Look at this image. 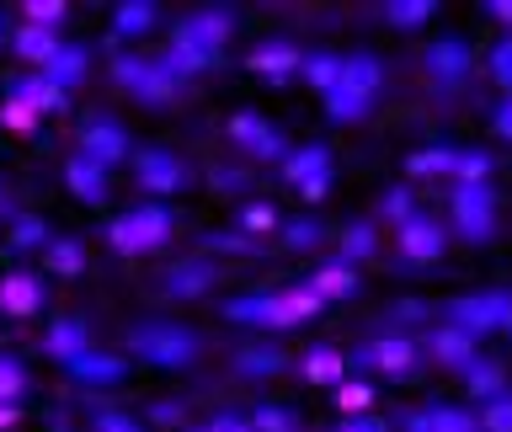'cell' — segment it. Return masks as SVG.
I'll return each instance as SVG.
<instances>
[{"mask_svg":"<svg viewBox=\"0 0 512 432\" xmlns=\"http://www.w3.org/2000/svg\"><path fill=\"white\" fill-rule=\"evenodd\" d=\"M230 32H235V11H224V6L219 11H192V16H182V22L171 27L166 59H176L187 75H198V70H208V64H219Z\"/></svg>","mask_w":512,"mask_h":432,"instance_id":"6da1fadb","label":"cell"},{"mask_svg":"<svg viewBox=\"0 0 512 432\" xmlns=\"http://www.w3.org/2000/svg\"><path fill=\"white\" fill-rule=\"evenodd\" d=\"M112 75H118V86H128L144 107H166L171 96L192 80V75L182 70V64L166 59V54H155V59H144V54H123L118 64H112Z\"/></svg>","mask_w":512,"mask_h":432,"instance_id":"7a4b0ae2","label":"cell"},{"mask_svg":"<svg viewBox=\"0 0 512 432\" xmlns=\"http://www.w3.org/2000/svg\"><path fill=\"white\" fill-rule=\"evenodd\" d=\"M171 235H176L171 208H166V203H139V208H128V214L112 219L107 246L118 251V256H150V251L166 246Z\"/></svg>","mask_w":512,"mask_h":432,"instance_id":"3957f363","label":"cell"},{"mask_svg":"<svg viewBox=\"0 0 512 432\" xmlns=\"http://www.w3.org/2000/svg\"><path fill=\"white\" fill-rule=\"evenodd\" d=\"M128 347H134V358L155 363V368H187L198 358V331L182 326V320H144V326L128 331Z\"/></svg>","mask_w":512,"mask_h":432,"instance_id":"277c9868","label":"cell"},{"mask_svg":"<svg viewBox=\"0 0 512 432\" xmlns=\"http://www.w3.org/2000/svg\"><path fill=\"white\" fill-rule=\"evenodd\" d=\"M507 320H512L507 288H486V294H464V299L448 304V326L464 331L470 342H480V336H491V331H507Z\"/></svg>","mask_w":512,"mask_h":432,"instance_id":"5b68a950","label":"cell"},{"mask_svg":"<svg viewBox=\"0 0 512 432\" xmlns=\"http://www.w3.org/2000/svg\"><path fill=\"white\" fill-rule=\"evenodd\" d=\"M454 230L464 240H475V246H486V240L496 235V192L486 182L454 187Z\"/></svg>","mask_w":512,"mask_h":432,"instance_id":"8992f818","label":"cell"},{"mask_svg":"<svg viewBox=\"0 0 512 432\" xmlns=\"http://www.w3.org/2000/svg\"><path fill=\"white\" fill-rule=\"evenodd\" d=\"M134 176L144 192H155V198H176V192L187 187V160L160 150V144H144V150H134Z\"/></svg>","mask_w":512,"mask_h":432,"instance_id":"52a82bcc","label":"cell"},{"mask_svg":"<svg viewBox=\"0 0 512 432\" xmlns=\"http://www.w3.org/2000/svg\"><path fill=\"white\" fill-rule=\"evenodd\" d=\"M278 166H283V176H288V182H294L310 203H320V198L331 192V150H326V144H299V150H288Z\"/></svg>","mask_w":512,"mask_h":432,"instance_id":"ba28073f","label":"cell"},{"mask_svg":"<svg viewBox=\"0 0 512 432\" xmlns=\"http://www.w3.org/2000/svg\"><path fill=\"white\" fill-rule=\"evenodd\" d=\"M395 251H400V262H411V267H432L448 251V230L432 214H416L411 224L395 230Z\"/></svg>","mask_w":512,"mask_h":432,"instance_id":"9c48e42d","label":"cell"},{"mask_svg":"<svg viewBox=\"0 0 512 432\" xmlns=\"http://www.w3.org/2000/svg\"><path fill=\"white\" fill-rule=\"evenodd\" d=\"M75 155L91 160V166H102V171H112V166L128 160V134L112 118H91L86 128H80V150Z\"/></svg>","mask_w":512,"mask_h":432,"instance_id":"30bf717a","label":"cell"},{"mask_svg":"<svg viewBox=\"0 0 512 432\" xmlns=\"http://www.w3.org/2000/svg\"><path fill=\"white\" fill-rule=\"evenodd\" d=\"M230 139H235L246 155H256V160H283V155H288L283 134H278L267 118H256V112H235V118H230Z\"/></svg>","mask_w":512,"mask_h":432,"instance_id":"8fae6325","label":"cell"},{"mask_svg":"<svg viewBox=\"0 0 512 432\" xmlns=\"http://www.w3.org/2000/svg\"><path fill=\"white\" fill-rule=\"evenodd\" d=\"M38 310H43V278L38 272H6V278H0V315L27 320Z\"/></svg>","mask_w":512,"mask_h":432,"instance_id":"7c38bea8","label":"cell"},{"mask_svg":"<svg viewBox=\"0 0 512 432\" xmlns=\"http://www.w3.org/2000/svg\"><path fill=\"white\" fill-rule=\"evenodd\" d=\"M43 352H48V358H59V363H75L80 352H91V326L80 315H59L54 326L43 331Z\"/></svg>","mask_w":512,"mask_h":432,"instance_id":"4fadbf2b","label":"cell"},{"mask_svg":"<svg viewBox=\"0 0 512 432\" xmlns=\"http://www.w3.org/2000/svg\"><path fill=\"white\" fill-rule=\"evenodd\" d=\"M427 75L438 80V86H459V80L470 75V43L464 38H438L427 48Z\"/></svg>","mask_w":512,"mask_h":432,"instance_id":"5bb4252c","label":"cell"},{"mask_svg":"<svg viewBox=\"0 0 512 432\" xmlns=\"http://www.w3.org/2000/svg\"><path fill=\"white\" fill-rule=\"evenodd\" d=\"M336 86L374 102L379 86H384V64H379L374 54H347V59H342V75H336Z\"/></svg>","mask_w":512,"mask_h":432,"instance_id":"9a60e30c","label":"cell"},{"mask_svg":"<svg viewBox=\"0 0 512 432\" xmlns=\"http://www.w3.org/2000/svg\"><path fill=\"white\" fill-rule=\"evenodd\" d=\"M86 70H91V59H86V48H75V43H64V48H59V54H54V59H48V64H43V70H38V75L48 80V86H59L64 96H70V91L80 86V80H86Z\"/></svg>","mask_w":512,"mask_h":432,"instance_id":"2e32d148","label":"cell"},{"mask_svg":"<svg viewBox=\"0 0 512 432\" xmlns=\"http://www.w3.org/2000/svg\"><path fill=\"white\" fill-rule=\"evenodd\" d=\"M358 358H368L379 368V374H406V368L416 363V342L411 336H379V342H368Z\"/></svg>","mask_w":512,"mask_h":432,"instance_id":"e0dca14e","label":"cell"},{"mask_svg":"<svg viewBox=\"0 0 512 432\" xmlns=\"http://www.w3.org/2000/svg\"><path fill=\"white\" fill-rule=\"evenodd\" d=\"M214 278H219V272L208 267V262H182V267L166 272L160 294H166V299H198V294H208V288H214Z\"/></svg>","mask_w":512,"mask_h":432,"instance_id":"ac0fdd59","label":"cell"},{"mask_svg":"<svg viewBox=\"0 0 512 432\" xmlns=\"http://www.w3.org/2000/svg\"><path fill=\"white\" fill-rule=\"evenodd\" d=\"M304 288H310L320 304H326V299H347L352 288H358V267H347V262H336V256H331V262H320L310 272V283H304Z\"/></svg>","mask_w":512,"mask_h":432,"instance_id":"d6986e66","label":"cell"},{"mask_svg":"<svg viewBox=\"0 0 512 432\" xmlns=\"http://www.w3.org/2000/svg\"><path fill=\"white\" fill-rule=\"evenodd\" d=\"M299 48L294 43H262V48H251V70L262 75V80H288V75H299Z\"/></svg>","mask_w":512,"mask_h":432,"instance_id":"ffe728a7","label":"cell"},{"mask_svg":"<svg viewBox=\"0 0 512 432\" xmlns=\"http://www.w3.org/2000/svg\"><path fill=\"white\" fill-rule=\"evenodd\" d=\"M70 374L80 379V384H118L123 374H128V358H112V352H80L75 363H64Z\"/></svg>","mask_w":512,"mask_h":432,"instance_id":"44dd1931","label":"cell"},{"mask_svg":"<svg viewBox=\"0 0 512 432\" xmlns=\"http://www.w3.org/2000/svg\"><path fill=\"white\" fill-rule=\"evenodd\" d=\"M224 315L240 320V326H262V331H278V294H240L224 304Z\"/></svg>","mask_w":512,"mask_h":432,"instance_id":"7402d4cb","label":"cell"},{"mask_svg":"<svg viewBox=\"0 0 512 432\" xmlns=\"http://www.w3.org/2000/svg\"><path fill=\"white\" fill-rule=\"evenodd\" d=\"M427 352H432V358H438V363H448V368H464V363H475V358H480L470 336H464V331H454V326H448V320H443V326L427 336Z\"/></svg>","mask_w":512,"mask_h":432,"instance_id":"603a6c76","label":"cell"},{"mask_svg":"<svg viewBox=\"0 0 512 432\" xmlns=\"http://www.w3.org/2000/svg\"><path fill=\"white\" fill-rule=\"evenodd\" d=\"M11 102H22V107H32V112L43 118V112H59V107H64V91L48 86V80L32 70V75H22V80H11Z\"/></svg>","mask_w":512,"mask_h":432,"instance_id":"cb8c5ba5","label":"cell"},{"mask_svg":"<svg viewBox=\"0 0 512 432\" xmlns=\"http://www.w3.org/2000/svg\"><path fill=\"white\" fill-rule=\"evenodd\" d=\"M155 22H160L155 0H123V6L112 11V32H118V38H144Z\"/></svg>","mask_w":512,"mask_h":432,"instance_id":"d4e9b609","label":"cell"},{"mask_svg":"<svg viewBox=\"0 0 512 432\" xmlns=\"http://www.w3.org/2000/svg\"><path fill=\"white\" fill-rule=\"evenodd\" d=\"M11 43H16V54H22L32 70H43V64L64 48V43H59V32H43V27H27V22L16 27V38H11Z\"/></svg>","mask_w":512,"mask_h":432,"instance_id":"484cf974","label":"cell"},{"mask_svg":"<svg viewBox=\"0 0 512 432\" xmlns=\"http://www.w3.org/2000/svg\"><path fill=\"white\" fill-rule=\"evenodd\" d=\"M64 182H70V192L80 203H102L107 198V171L102 166H91V160H70V166H64Z\"/></svg>","mask_w":512,"mask_h":432,"instance_id":"4316f807","label":"cell"},{"mask_svg":"<svg viewBox=\"0 0 512 432\" xmlns=\"http://www.w3.org/2000/svg\"><path fill=\"white\" fill-rule=\"evenodd\" d=\"M272 294H278V331L304 326V320L320 315V299L310 294V288H272Z\"/></svg>","mask_w":512,"mask_h":432,"instance_id":"83f0119b","label":"cell"},{"mask_svg":"<svg viewBox=\"0 0 512 432\" xmlns=\"http://www.w3.org/2000/svg\"><path fill=\"white\" fill-rule=\"evenodd\" d=\"M299 374L310 384H342L347 379V358L336 347H310V352H304V363H299Z\"/></svg>","mask_w":512,"mask_h":432,"instance_id":"f1b7e54d","label":"cell"},{"mask_svg":"<svg viewBox=\"0 0 512 432\" xmlns=\"http://www.w3.org/2000/svg\"><path fill=\"white\" fill-rule=\"evenodd\" d=\"M406 432H475V416L464 406H432L422 416H411Z\"/></svg>","mask_w":512,"mask_h":432,"instance_id":"f546056e","label":"cell"},{"mask_svg":"<svg viewBox=\"0 0 512 432\" xmlns=\"http://www.w3.org/2000/svg\"><path fill=\"white\" fill-rule=\"evenodd\" d=\"M374 251H379V230H374L368 219H352L347 230H342V251H336V262L358 267V262H368Z\"/></svg>","mask_w":512,"mask_h":432,"instance_id":"4dcf8cb0","label":"cell"},{"mask_svg":"<svg viewBox=\"0 0 512 432\" xmlns=\"http://www.w3.org/2000/svg\"><path fill=\"white\" fill-rule=\"evenodd\" d=\"M459 374H464V390H470V400H491V395H502V390H507V379H502V363H491V358H475V363H464Z\"/></svg>","mask_w":512,"mask_h":432,"instance_id":"1f68e13d","label":"cell"},{"mask_svg":"<svg viewBox=\"0 0 512 432\" xmlns=\"http://www.w3.org/2000/svg\"><path fill=\"white\" fill-rule=\"evenodd\" d=\"M283 368H288V352H278V347L235 352V374H246V379H272V374H283Z\"/></svg>","mask_w":512,"mask_h":432,"instance_id":"d6a6232c","label":"cell"},{"mask_svg":"<svg viewBox=\"0 0 512 432\" xmlns=\"http://www.w3.org/2000/svg\"><path fill=\"white\" fill-rule=\"evenodd\" d=\"M43 272H59V278H75V272H86V251H80V240H48L43 246Z\"/></svg>","mask_w":512,"mask_h":432,"instance_id":"836d02e7","label":"cell"},{"mask_svg":"<svg viewBox=\"0 0 512 432\" xmlns=\"http://www.w3.org/2000/svg\"><path fill=\"white\" fill-rule=\"evenodd\" d=\"M299 75L310 80L320 96H326V91L336 86V75H342V54H304V59H299Z\"/></svg>","mask_w":512,"mask_h":432,"instance_id":"e575fe53","label":"cell"},{"mask_svg":"<svg viewBox=\"0 0 512 432\" xmlns=\"http://www.w3.org/2000/svg\"><path fill=\"white\" fill-rule=\"evenodd\" d=\"M326 112L336 123H363L368 112H374V102H368V96H352V91H342V86H331L326 91Z\"/></svg>","mask_w":512,"mask_h":432,"instance_id":"d590c367","label":"cell"},{"mask_svg":"<svg viewBox=\"0 0 512 432\" xmlns=\"http://www.w3.org/2000/svg\"><path fill=\"white\" fill-rule=\"evenodd\" d=\"M475 432H512V390L480 400V416H475Z\"/></svg>","mask_w":512,"mask_h":432,"instance_id":"8d00e7d4","label":"cell"},{"mask_svg":"<svg viewBox=\"0 0 512 432\" xmlns=\"http://www.w3.org/2000/svg\"><path fill=\"white\" fill-rule=\"evenodd\" d=\"M454 160H459L454 144H438V150L411 155V176H454Z\"/></svg>","mask_w":512,"mask_h":432,"instance_id":"74e56055","label":"cell"},{"mask_svg":"<svg viewBox=\"0 0 512 432\" xmlns=\"http://www.w3.org/2000/svg\"><path fill=\"white\" fill-rule=\"evenodd\" d=\"M384 16H390L395 27H422V22H432V16H438V6H432V0H390V6H384Z\"/></svg>","mask_w":512,"mask_h":432,"instance_id":"f35d334b","label":"cell"},{"mask_svg":"<svg viewBox=\"0 0 512 432\" xmlns=\"http://www.w3.org/2000/svg\"><path fill=\"white\" fill-rule=\"evenodd\" d=\"M368 400H374V390H368L363 379H342V384H336V411H342V416H368Z\"/></svg>","mask_w":512,"mask_h":432,"instance_id":"ab89813d","label":"cell"},{"mask_svg":"<svg viewBox=\"0 0 512 432\" xmlns=\"http://www.w3.org/2000/svg\"><path fill=\"white\" fill-rule=\"evenodd\" d=\"M251 432H299V416L288 406H256V416H246Z\"/></svg>","mask_w":512,"mask_h":432,"instance_id":"60d3db41","label":"cell"},{"mask_svg":"<svg viewBox=\"0 0 512 432\" xmlns=\"http://www.w3.org/2000/svg\"><path fill=\"white\" fill-rule=\"evenodd\" d=\"M64 11H70L64 0H27V6H22L27 27H43V32H54V27L64 22Z\"/></svg>","mask_w":512,"mask_h":432,"instance_id":"b9f144b4","label":"cell"},{"mask_svg":"<svg viewBox=\"0 0 512 432\" xmlns=\"http://www.w3.org/2000/svg\"><path fill=\"white\" fill-rule=\"evenodd\" d=\"M27 390V368H22V358H11V352H0V400H11Z\"/></svg>","mask_w":512,"mask_h":432,"instance_id":"7bdbcfd3","label":"cell"},{"mask_svg":"<svg viewBox=\"0 0 512 432\" xmlns=\"http://www.w3.org/2000/svg\"><path fill=\"white\" fill-rule=\"evenodd\" d=\"M320 240H326V230H320L315 219H294V224L283 230V246H288V251H315Z\"/></svg>","mask_w":512,"mask_h":432,"instance_id":"ee69618b","label":"cell"},{"mask_svg":"<svg viewBox=\"0 0 512 432\" xmlns=\"http://www.w3.org/2000/svg\"><path fill=\"white\" fill-rule=\"evenodd\" d=\"M486 171H491V160L480 155V150H459V160H454V182H459V187L486 182Z\"/></svg>","mask_w":512,"mask_h":432,"instance_id":"f6af8a7d","label":"cell"},{"mask_svg":"<svg viewBox=\"0 0 512 432\" xmlns=\"http://www.w3.org/2000/svg\"><path fill=\"white\" fill-rule=\"evenodd\" d=\"M379 214H384V224H395V230H400V224H411V219H416V198H411V187H395L390 198H384Z\"/></svg>","mask_w":512,"mask_h":432,"instance_id":"bcb514c9","label":"cell"},{"mask_svg":"<svg viewBox=\"0 0 512 432\" xmlns=\"http://www.w3.org/2000/svg\"><path fill=\"white\" fill-rule=\"evenodd\" d=\"M491 75H496V86H507V96H512V38H502L491 48Z\"/></svg>","mask_w":512,"mask_h":432,"instance_id":"7dc6e473","label":"cell"},{"mask_svg":"<svg viewBox=\"0 0 512 432\" xmlns=\"http://www.w3.org/2000/svg\"><path fill=\"white\" fill-rule=\"evenodd\" d=\"M11 240L27 251V246H48L54 235H48V224H38V219H16V235H11Z\"/></svg>","mask_w":512,"mask_h":432,"instance_id":"c3c4849f","label":"cell"},{"mask_svg":"<svg viewBox=\"0 0 512 432\" xmlns=\"http://www.w3.org/2000/svg\"><path fill=\"white\" fill-rule=\"evenodd\" d=\"M0 118H6V128H11V134H27V128L38 123V112H32V107H22V102H6V112H0Z\"/></svg>","mask_w":512,"mask_h":432,"instance_id":"681fc988","label":"cell"},{"mask_svg":"<svg viewBox=\"0 0 512 432\" xmlns=\"http://www.w3.org/2000/svg\"><path fill=\"white\" fill-rule=\"evenodd\" d=\"M96 432H144V427L128 411H102V416H96Z\"/></svg>","mask_w":512,"mask_h":432,"instance_id":"f907efd6","label":"cell"},{"mask_svg":"<svg viewBox=\"0 0 512 432\" xmlns=\"http://www.w3.org/2000/svg\"><path fill=\"white\" fill-rule=\"evenodd\" d=\"M240 224H246V230H251V235H262V230H267V224H272V208H267V203H251V208H246V214H240Z\"/></svg>","mask_w":512,"mask_h":432,"instance_id":"816d5d0a","label":"cell"},{"mask_svg":"<svg viewBox=\"0 0 512 432\" xmlns=\"http://www.w3.org/2000/svg\"><path fill=\"white\" fill-rule=\"evenodd\" d=\"M203 432H251V422H246V416H235V411H224V416H214Z\"/></svg>","mask_w":512,"mask_h":432,"instance_id":"f5cc1de1","label":"cell"},{"mask_svg":"<svg viewBox=\"0 0 512 432\" xmlns=\"http://www.w3.org/2000/svg\"><path fill=\"white\" fill-rule=\"evenodd\" d=\"M336 432H384V422H379V416H347Z\"/></svg>","mask_w":512,"mask_h":432,"instance_id":"db71d44e","label":"cell"},{"mask_svg":"<svg viewBox=\"0 0 512 432\" xmlns=\"http://www.w3.org/2000/svg\"><path fill=\"white\" fill-rule=\"evenodd\" d=\"M496 134H507V139H512V96L502 102V112H496Z\"/></svg>","mask_w":512,"mask_h":432,"instance_id":"11a10c76","label":"cell"},{"mask_svg":"<svg viewBox=\"0 0 512 432\" xmlns=\"http://www.w3.org/2000/svg\"><path fill=\"white\" fill-rule=\"evenodd\" d=\"M491 16H496V22H507L512 27V0H491V6H486Z\"/></svg>","mask_w":512,"mask_h":432,"instance_id":"9f6ffc18","label":"cell"},{"mask_svg":"<svg viewBox=\"0 0 512 432\" xmlns=\"http://www.w3.org/2000/svg\"><path fill=\"white\" fill-rule=\"evenodd\" d=\"M11 416H16L11 406H0V427H11Z\"/></svg>","mask_w":512,"mask_h":432,"instance_id":"6f0895ef","label":"cell"},{"mask_svg":"<svg viewBox=\"0 0 512 432\" xmlns=\"http://www.w3.org/2000/svg\"><path fill=\"white\" fill-rule=\"evenodd\" d=\"M11 38V32H6V16H0V43H6Z\"/></svg>","mask_w":512,"mask_h":432,"instance_id":"680465c9","label":"cell"},{"mask_svg":"<svg viewBox=\"0 0 512 432\" xmlns=\"http://www.w3.org/2000/svg\"><path fill=\"white\" fill-rule=\"evenodd\" d=\"M507 336H512V320H507Z\"/></svg>","mask_w":512,"mask_h":432,"instance_id":"91938a15","label":"cell"},{"mask_svg":"<svg viewBox=\"0 0 512 432\" xmlns=\"http://www.w3.org/2000/svg\"><path fill=\"white\" fill-rule=\"evenodd\" d=\"M198 432H203V427H198Z\"/></svg>","mask_w":512,"mask_h":432,"instance_id":"94428289","label":"cell"}]
</instances>
